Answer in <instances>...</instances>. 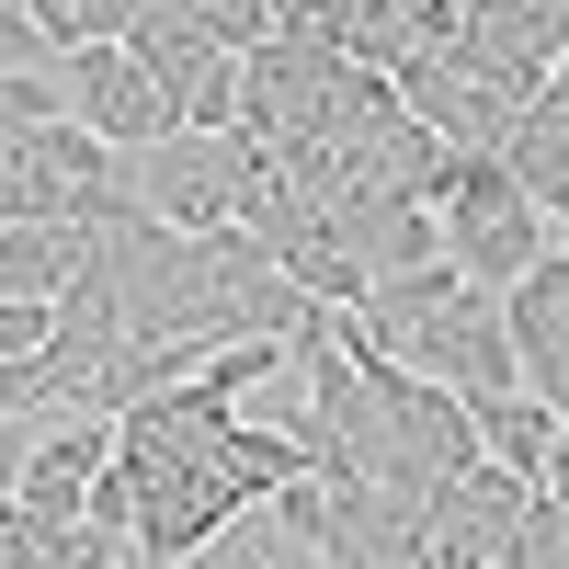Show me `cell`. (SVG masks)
Instances as JSON below:
<instances>
[{"instance_id": "9", "label": "cell", "mask_w": 569, "mask_h": 569, "mask_svg": "<svg viewBox=\"0 0 569 569\" xmlns=\"http://www.w3.org/2000/svg\"><path fill=\"white\" fill-rule=\"evenodd\" d=\"M490 569H569V512H547V501H525L501 525V547H490Z\"/></svg>"}, {"instance_id": "11", "label": "cell", "mask_w": 569, "mask_h": 569, "mask_svg": "<svg viewBox=\"0 0 569 569\" xmlns=\"http://www.w3.org/2000/svg\"><path fill=\"white\" fill-rule=\"evenodd\" d=\"M58 399H46V353H12L0 365V421H46Z\"/></svg>"}, {"instance_id": "17", "label": "cell", "mask_w": 569, "mask_h": 569, "mask_svg": "<svg viewBox=\"0 0 569 569\" xmlns=\"http://www.w3.org/2000/svg\"><path fill=\"white\" fill-rule=\"evenodd\" d=\"M0 12H23V0H0Z\"/></svg>"}, {"instance_id": "10", "label": "cell", "mask_w": 569, "mask_h": 569, "mask_svg": "<svg viewBox=\"0 0 569 569\" xmlns=\"http://www.w3.org/2000/svg\"><path fill=\"white\" fill-rule=\"evenodd\" d=\"M58 547H69L58 525H34L23 501H0V569H46V558H58Z\"/></svg>"}, {"instance_id": "8", "label": "cell", "mask_w": 569, "mask_h": 569, "mask_svg": "<svg viewBox=\"0 0 569 569\" xmlns=\"http://www.w3.org/2000/svg\"><path fill=\"white\" fill-rule=\"evenodd\" d=\"M149 0H23V34H34V58H69V46H114Z\"/></svg>"}, {"instance_id": "14", "label": "cell", "mask_w": 569, "mask_h": 569, "mask_svg": "<svg viewBox=\"0 0 569 569\" xmlns=\"http://www.w3.org/2000/svg\"><path fill=\"white\" fill-rule=\"evenodd\" d=\"M69 569H126V536H103V525H69Z\"/></svg>"}, {"instance_id": "2", "label": "cell", "mask_w": 569, "mask_h": 569, "mask_svg": "<svg viewBox=\"0 0 569 569\" xmlns=\"http://www.w3.org/2000/svg\"><path fill=\"white\" fill-rule=\"evenodd\" d=\"M126 58L160 80V103H171V126H194V137H217L228 114H240V58L206 34V23H182L171 0H149V12L126 23Z\"/></svg>"}, {"instance_id": "7", "label": "cell", "mask_w": 569, "mask_h": 569, "mask_svg": "<svg viewBox=\"0 0 569 569\" xmlns=\"http://www.w3.org/2000/svg\"><path fill=\"white\" fill-rule=\"evenodd\" d=\"M467 433H479V456H490V467L536 479V467L558 456V433H569V421H558L536 388H501V399H467Z\"/></svg>"}, {"instance_id": "4", "label": "cell", "mask_w": 569, "mask_h": 569, "mask_svg": "<svg viewBox=\"0 0 569 569\" xmlns=\"http://www.w3.org/2000/svg\"><path fill=\"white\" fill-rule=\"evenodd\" d=\"M46 80H58V114L91 126L114 160H137V149H160V137H171V103H160V80L126 58V34H114V46H69Z\"/></svg>"}, {"instance_id": "1", "label": "cell", "mask_w": 569, "mask_h": 569, "mask_svg": "<svg viewBox=\"0 0 569 569\" xmlns=\"http://www.w3.org/2000/svg\"><path fill=\"white\" fill-rule=\"evenodd\" d=\"M433 228H445V262L479 284V297H512V284H525V273L558 251L547 206L512 194V171H501V160H456V171H445V194H433Z\"/></svg>"}, {"instance_id": "15", "label": "cell", "mask_w": 569, "mask_h": 569, "mask_svg": "<svg viewBox=\"0 0 569 569\" xmlns=\"http://www.w3.org/2000/svg\"><path fill=\"white\" fill-rule=\"evenodd\" d=\"M23 456H34V421H0V501H12V479H23Z\"/></svg>"}, {"instance_id": "3", "label": "cell", "mask_w": 569, "mask_h": 569, "mask_svg": "<svg viewBox=\"0 0 569 569\" xmlns=\"http://www.w3.org/2000/svg\"><path fill=\"white\" fill-rule=\"evenodd\" d=\"M126 194L149 206L160 228H182V240H217V228H240V171H228V126H217V137L171 126L160 149H137V160H126Z\"/></svg>"}, {"instance_id": "16", "label": "cell", "mask_w": 569, "mask_h": 569, "mask_svg": "<svg viewBox=\"0 0 569 569\" xmlns=\"http://www.w3.org/2000/svg\"><path fill=\"white\" fill-rule=\"evenodd\" d=\"M536 114H558V126H569V58H558V69L536 80Z\"/></svg>"}, {"instance_id": "6", "label": "cell", "mask_w": 569, "mask_h": 569, "mask_svg": "<svg viewBox=\"0 0 569 569\" xmlns=\"http://www.w3.org/2000/svg\"><path fill=\"white\" fill-rule=\"evenodd\" d=\"M80 273H91V228L80 217H12V228H0V297L58 308Z\"/></svg>"}, {"instance_id": "13", "label": "cell", "mask_w": 569, "mask_h": 569, "mask_svg": "<svg viewBox=\"0 0 569 569\" xmlns=\"http://www.w3.org/2000/svg\"><path fill=\"white\" fill-rule=\"evenodd\" d=\"M410 569H490V558H479V547H456L445 525H421V547H410Z\"/></svg>"}, {"instance_id": "5", "label": "cell", "mask_w": 569, "mask_h": 569, "mask_svg": "<svg viewBox=\"0 0 569 569\" xmlns=\"http://www.w3.org/2000/svg\"><path fill=\"white\" fill-rule=\"evenodd\" d=\"M410 376H433V388H456V399H501V388H525V365H512V330H501V297L456 284V308L421 330Z\"/></svg>"}, {"instance_id": "12", "label": "cell", "mask_w": 569, "mask_h": 569, "mask_svg": "<svg viewBox=\"0 0 569 569\" xmlns=\"http://www.w3.org/2000/svg\"><path fill=\"white\" fill-rule=\"evenodd\" d=\"M58 114V80H34V69H0V126H46Z\"/></svg>"}]
</instances>
